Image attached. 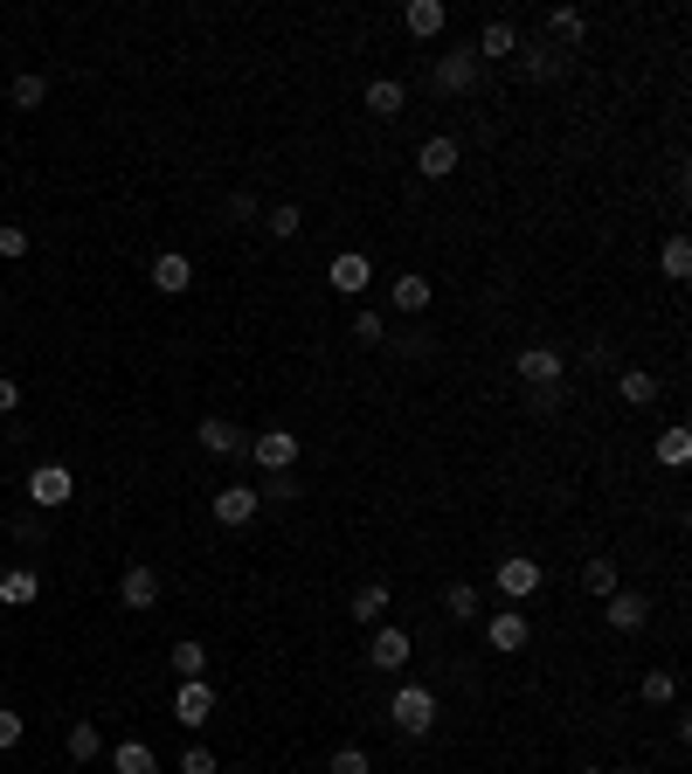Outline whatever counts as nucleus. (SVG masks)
<instances>
[{"label": "nucleus", "mask_w": 692, "mask_h": 774, "mask_svg": "<svg viewBox=\"0 0 692 774\" xmlns=\"http://www.w3.org/2000/svg\"><path fill=\"white\" fill-rule=\"evenodd\" d=\"M388 720H395L408 740H423V733L437 726V691H429V685H402L395 698H388Z\"/></svg>", "instance_id": "1"}, {"label": "nucleus", "mask_w": 692, "mask_h": 774, "mask_svg": "<svg viewBox=\"0 0 692 774\" xmlns=\"http://www.w3.org/2000/svg\"><path fill=\"white\" fill-rule=\"evenodd\" d=\"M478 55H471V42L464 49H451V55H437V90L443 98H464V90H478Z\"/></svg>", "instance_id": "2"}, {"label": "nucleus", "mask_w": 692, "mask_h": 774, "mask_svg": "<svg viewBox=\"0 0 692 774\" xmlns=\"http://www.w3.org/2000/svg\"><path fill=\"white\" fill-rule=\"evenodd\" d=\"M298 449H305V443H298L291 429H264V436L250 443V457H256V470H270V478H285V470L298 464Z\"/></svg>", "instance_id": "3"}, {"label": "nucleus", "mask_w": 692, "mask_h": 774, "mask_svg": "<svg viewBox=\"0 0 692 774\" xmlns=\"http://www.w3.org/2000/svg\"><path fill=\"white\" fill-rule=\"evenodd\" d=\"M408 650H416V644H408V630H395V622H374V636H367V664H374V671H402Z\"/></svg>", "instance_id": "4"}, {"label": "nucleus", "mask_w": 692, "mask_h": 774, "mask_svg": "<svg viewBox=\"0 0 692 774\" xmlns=\"http://www.w3.org/2000/svg\"><path fill=\"white\" fill-rule=\"evenodd\" d=\"M70 491H77V478H70L63 464H35V470H28V498L42 505V512H55V505H70Z\"/></svg>", "instance_id": "5"}, {"label": "nucleus", "mask_w": 692, "mask_h": 774, "mask_svg": "<svg viewBox=\"0 0 692 774\" xmlns=\"http://www.w3.org/2000/svg\"><path fill=\"white\" fill-rule=\"evenodd\" d=\"M416 174L423 180H451L457 174V139L451 131H429V139L416 145Z\"/></svg>", "instance_id": "6"}, {"label": "nucleus", "mask_w": 692, "mask_h": 774, "mask_svg": "<svg viewBox=\"0 0 692 774\" xmlns=\"http://www.w3.org/2000/svg\"><path fill=\"white\" fill-rule=\"evenodd\" d=\"M527 636H533V622L519 616V609H499V616H485V644H492L499 657H513V650H527Z\"/></svg>", "instance_id": "7"}, {"label": "nucleus", "mask_w": 692, "mask_h": 774, "mask_svg": "<svg viewBox=\"0 0 692 774\" xmlns=\"http://www.w3.org/2000/svg\"><path fill=\"white\" fill-rule=\"evenodd\" d=\"M209 712H215V685H209V677H180L174 720H180V726H209Z\"/></svg>", "instance_id": "8"}, {"label": "nucleus", "mask_w": 692, "mask_h": 774, "mask_svg": "<svg viewBox=\"0 0 692 774\" xmlns=\"http://www.w3.org/2000/svg\"><path fill=\"white\" fill-rule=\"evenodd\" d=\"M209 512H215V525H250L256 512H264V498H256V491H250V484H222V491H215V505H209Z\"/></svg>", "instance_id": "9"}, {"label": "nucleus", "mask_w": 692, "mask_h": 774, "mask_svg": "<svg viewBox=\"0 0 692 774\" xmlns=\"http://www.w3.org/2000/svg\"><path fill=\"white\" fill-rule=\"evenodd\" d=\"M603 616H609V630H624V636H638L644 622H651V595H638V588H616L609 601H603Z\"/></svg>", "instance_id": "10"}, {"label": "nucleus", "mask_w": 692, "mask_h": 774, "mask_svg": "<svg viewBox=\"0 0 692 774\" xmlns=\"http://www.w3.org/2000/svg\"><path fill=\"white\" fill-rule=\"evenodd\" d=\"M499 595H506V601H527V595H540V560H533V554H513V560H499Z\"/></svg>", "instance_id": "11"}, {"label": "nucleus", "mask_w": 692, "mask_h": 774, "mask_svg": "<svg viewBox=\"0 0 692 774\" xmlns=\"http://www.w3.org/2000/svg\"><path fill=\"white\" fill-rule=\"evenodd\" d=\"M326 284L340 291V297H361L367 284H374V263L361 256V250H347V256H332V270H326Z\"/></svg>", "instance_id": "12"}, {"label": "nucleus", "mask_w": 692, "mask_h": 774, "mask_svg": "<svg viewBox=\"0 0 692 774\" xmlns=\"http://www.w3.org/2000/svg\"><path fill=\"white\" fill-rule=\"evenodd\" d=\"M443 22H451V8H443V0H408V8H402V28L416 35V42H437Z\"/></svg>", "instance_id": "13"}, {"label": "nucleus", "mask_w": 692, "mask_h": 774, "mask_svg": "<svg viewBox=\"0 0 692 774\" xmlns=\"http://www.w3.org/2000/svg\"><path fill=\"white\" fill-rule=\"evenodd\" d=\"M187 284H194V263H187L180 250H160V256H153V291H166V297H180Z\"/></svg>", "instance_id": "14"}, {"label": "nucleus", "mask_w": 692, "mask_h": 774, "mask_svg": "<svg viewBox=\"0 0 692 774\" xmlns=\"http://www.w3.org/2000/svg\"><path fill=\"white\" fill-rule=\"evenodd\" d=\"M519 381L527 388H561V353L554 346H527L519 353Z\"/></svg>", "instance_id": "15"}, {"label": "nucleus", "mask_w": 692, "mask_h": 774, "mask_svg": "<svg viewBox=\"0 0 692 774\" xmlns=\"http://www.w3.org/2000/svg\"><path fill=\"white\" fill-rule=\"evenodd\" d=\"M35 595H42V574H35V568H8V574H0V609H28Z\"/></svg>", "instance_id": "16"}, {"label": "nucleus", "mask_w": 692, "mask_h": 774, "mask_svg": "<svg viewBox=\"0 0 692 774\" xmlns=\"http://www.w3.org/2000/svg\"><path fill=\"white\" fill-rule=\"evenodd\" d=\"M118 601H125V609H153V601H160V574L153 568H125Z\"/></svg>", "instance_id": "17"}, {"label": "nucleus", "mask_w": 692, "mask_h": 774, "mask_svg": "<svg viewBox=\"0 0 692 774\" xmlns=\"http://www.w3.org/2000/svg\"><path fill=\"white\" fill-rule=\"evenodd\" d=\"M111 774H160V753L146 740H118L111 747Z\"/></svg>", "instance_id": "18"}, {"label": "nucleus", "mask_w": 692, "mask_h": 774, "mask_svg": "<svg viewBox=\"0 0 692 774\" xmlns=\"http://www.w3.org/2000/svg\"><path fill=\"white\" fill-rule=\"evenodd\" d=\"M513 49H519V28H513V22H485V35L471 42L478 63H492V55H513Z\"/></svg>", "instance_id": "19"}, {"label": "nucleus", "mask_w": 692, "mask_h": 774, "mask_svg": "<svg viewBox=\"0 0 692 774\" xmlns=\"http://www.w3.org/2000/svg\"><path fill=\"white\" fill-rule=\"evenodd\" d=\"M402 104H408V90L395 77H374L367 84V111H374V118H402Z\"/></svg>", "instance_id": "20"}, {"label": "nucleus", "mask_w": 692, "mask_h": 774, "mask_svg": "<svg viewBox=\"0 0 692 774\" xmlns=\"http://www.w3.org/2000/svg\"><path fill=\"white\" fill-rule=\"evenodd\" d=\"M582 588H589L595 601H609L616 588H624V581H616V560H609V554H595V560H582Z\"/></svg>", "instance_id": "21"}, {"label": "nucleus", "mask_w": 692, "mask_h": 774, "mask_svg": "<svg viewBox=\"0 0 692 774\" xmlns=\"http://www.w3.org/2000/svg\"><path fill=\"white\" fill-rule=\"evenodd\" d=\"M388 297H395V312L423 318V312H429V277H395V284H388Z\"/></svg>", "instance_id": "22"}, {"label": "nucleus", "mask_w": 692, "mask_h": 774, "mask_svg": "<svg viewBox=\"0 0 692 774\" xmlns=\"http://www.w3.org/2000/svg\"><path fill=\"white\" fill-rule=\"evenodd\" d=\"M616 394H624L630 408H651V402H658V381H651L644 367H624V373H616Z\"/></svg>", "instance_id": "23"}, {"label": "nucleus", "mask_w": 692, "mask_h": 774, "mask_svg": "<svg viewBox=\"0 0 692 774\" xmlns=\"http://www.w3.org/2000/svg\"><path fill=\"white\" fill-rule=\"evenodd\" d=\"M201 449H209V457H236V449H242L236 422H222V415H209V422H201Z\"/></svg>", "instance_id": "24"}, {"label": "nucleus", "mask_w": 692, "mask_h": 774, "mask_svg": "<svg viewBox=\"0 0 692 774\" xmlns=\"http://www.w3.org/2000/svg\"><path fill=\"white\" fill-rule=\"evenodd\" d=\"M353 622H361V630H374V622H381L388 616V588H381V581H367V588L361 595H353V609H347Z\"/></svg>", "instance_id": "25"}, {"label": "nucleus", "mask_w": 692, "mask_h": 774, "mask_svg": "<svg viewBox=\"0 0 692 774\" xmlns=\"http://www.w3.org/2000/svg\"><path fill=\"white\" fill-rule=\"evenodd\" d=\"M658 464H671V470L692 464V429H685V422H671L665 436H658Z\"/></svg>", "instance_id": "26"}, {"label": "nucleus", "mask_w": 692, "mask_h": 774, "mask_svg": "<svg viewBox=\"0 0 692 774\" xmlns=\"http://www.w3.org/2000/svg\"><path fill=\"white\" fill-rule=\"evenodd\" d=\"M166 664H174L180 677H209V650H201L194 636H180V644H174V657H166Z\"/></svg>", "instance_id": "27"}, {"label": "nucleus", "mask_w": 692, "mask_h": 774, "mask_svg": "<svg viewBox=\"0 0 692 774\" xmlns=\"http://www.w3.org/2000/svg\"><path fill=\"white\" fill-rule=\"evenodd\" d=\"M70 761H98V753H104V733L98 726H90V720H77V726H70Z\"/></svg>", "instance_id": "28"}, {"label": "nucleus", "mask_w": 692, "mask_h": 774, "mask_svg": "<svg viewBox=\"0 0 692 774\" xmlns=\"http://www.w3.org/2000/svg\"><path fill=\"white\" fill-rule=\"evenodd\" d=\"M658 270L671 277V284H685V277H692V242H685V236H671V242H665V256H658Z\"/></svg>", "instance_id": "29"}, {"label": "nucleus", "mask_w": 692, "mask_h": 774, "mask_svg": "<svg viewBox=\"0 0 692 774\" xmlns=\"http://www.w3.org/2000/svg\"><path fill=\"white\" fill-rule=\"evenodd\" d=\"M443 616H451V622L478 616V588H471V581H451V588H443Z\"/></svg>", "instance_id": "30"}, {"label": "nucleus", "mask_w": 692, "mask_h": 774, "mask_svg": "<svg viewBox=\"0 0 692 774\" xmlns=\"http://www.w3.org/2000/svg\"><path fill=\"white\" fill-rule=\"evenodd\" d=\"M638 698H644V706H671V698H679V677H671V671H644Z\"/></svg>", "instance_id": "31"}, {"label": "nucleus", "mask_w": 692, "mask_h": 774, "mask_svg": "<svg viewBox=\"0 0 692 774\" xmlns=\"http://www.w3.org/2000/svg\"><path fill=\"white\" fill-rule=\"evenodd\" d=\"M548 28L561 35V42H582V35H589V14H582V8H554Z\"/></svg>", "instance_id": "32"}, {"label": "nucleus", "mask_w": 692, "mask_h": 774, "mask_svg": "<svg viewBox=\"0 0 692 774\" xmlns=\"http://www.w3.org/2000/svg\"><path fill=\"white\" fill-rule=\"evenodd\" d=\"M264 229H270L277 242H291L298 229H305V215H298V207H291V201H277V207H270V215H264Z\"/></svg>", "instance_id": "33"}, {"label": "nucleus", "mask_w": 692, "mask_h": 774, "mask_svg": "<svg viewBox=\"0 0 692 774\" xmlns=\"http://www.w3.org/2000/svg\"><path fill=\"white\" fill-rule=\"evenodd\" d=\"M326 774H374V761H367L361 747H340V753L326 761Z\"/></svg>", "instance_id": "34"}, {"label": "nucleus", "mask_w": 692, "mask_h": 774, "mask_svg": "<svg viewBox=\"0 0 692 774\" xmlns=\"http://www.w3.org/2000/svg\"><path fill=\"white\" fill-rule=\"evenodd\" d=\"M222 221H229V229H250V221H256V201H250V194H229V201H222Z\"/></svg>", "instance_id": "35"}, {"label": "nucleus", "mask_w": 692, "mask_h": 774, "mask_svg": "<svg viewBox=\"0 0 692 774\" xmlns=\"http://www.w3.org/2000/svg\"><path fill=\"white\" fill-rule=\"evenodd\" d=\"M0 256H28V229H22V221H0Z\"/></svg>", "instance_id": "36"}, {"label": "nucleus", "mask_w": 692, "mask_h": 774, "mask_svg": "<svg viewBox=\"0 0 692 774\" xmlns=\"http://www.w3.org/2000/svg\"><path fill=\"white\" fill-rule=\"evenodd\" d=\"M353 339H361V346H381V339H388L381 312H361V318H353Z\"/></svg>", "instance_id": "37"}, {"label": "nucleus", "mask_w": 692, "mask_h": 774, "mask_svg": "<svg viewBox=\"0 0 692 774\" xmlns=\"http://www.w3.org/2000/svg\"><path fill=\"white\" fill-rule=\"evenodd\" d=\"M42 98H49V84H42V77H14V104H22V111H35Z\"/></svg>", "instance_id": "38"}, {"label": "nucleus", "mask_w": 692, "mask_h": 774, "mask_svg": "<svg viewBox=\"0 0 692 774\" xmlns=\"http://www.w3.org/2000/svg\"><path fill=\"white\" fill-rule=\"evenodd\" d=\"M22 712H14V706H0V753H8V747H22Z\"/></svg>", "instance_id": "39"}, {"label": "nucleus", "mask_w": 692, "mask_h": 774, "mask_svg": "<svg viewBox=\"0 0 692 774\" xmlns=\"http://www.w3.org/2000/svg\"><path fill=\"white\" fill-rule=\"evenodd\" d=\"M180 774H222V767H215L209 747H187V753H180Z\"/></svg>", "instance_id": "40"}, {"label": "nucleus", "mask_w": 692, "mask_h": 774, "mask_svg": "<svg viewBox=\"0 0 692 774\" xmlns=\"http://www.w3.org/2000/svg\"><path fill=\"white\" fill-rule=\"evenodd\" d=\"M527 408L533 415H554L561 408V388H527Z\"/></svg>", "instance_id": "41"}, {"label": "nucleus", "mask_w": 692, "mask_h": 774, "mask_svg": "<svg viewBox=\"0 0 692 774\" xmlns=\"http://www.w3.org/2000/svg\"><path fill=\"white\" fill-rule=\"evenodd\" d=\"M554 69H561V63H554V55H548V49H533V55H527V77H533V84H548V77H554Z\"/></svg>", "instance_id": "42"}, {"label": "nucleus", "mask_w": 692, "mask_h": 774, "mask_svg": "<svg viewBox=\"0 0 692 774\" xmlns=\"http://www.w3.org/2000/svg\"><path fill=\"white\" fill-rule=\"evenodd\" d=\"M256 498H264V505H291L298 484H291V478H270V491H256Z\"/></svg>", "instance_id": "43"}, {"label": "nucleus", "mask_w": 692, "mask_h": 774, "mask_svg": "<svg viewBox=\"0 0 692 774\" xmlns=\"http://www.w3.org/2000/svg\"><path fill=\"white\" fill-rule=\"evenodd\" d=\"M14 408H22V388H14L8 373H0V415H14Z\"/></svg>", "instance_id": "44"}, {"label": "nucleus", "mask_w": 692, "mask_h": 774, "mask_svg": "<svg viewBox=\"0 0 692 774\" xmlns=\"http://www.w3.org/2000/svg\"><path fill=\"white\" fill-rule=\"evenodd\" d=\"M582 774H609V767H582Z\"/></svg>", "instance_id": "45"}]
</instances>
